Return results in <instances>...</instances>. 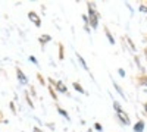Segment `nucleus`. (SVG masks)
<instances>
[{
    "instance_id": "1",
    "label": "nucleus",
    "mask_w": 147,
    "mask_h": 132,
    "mask_svg": "<svg viewBox=\"0 0 147 132\" xmlns=\"http://www.w3.org/2000/svg\"><path fill=\"white\" fill-rule=\"evenodd\" d=\"M90 7H91V9H90V13H88V15H90L91 27H93V28H97V23H99V21H97V12L93 9V6H91V5H90Z\"/></svg>"
},
{
    "instance_id": "2",
    "label": "nucleus",
    "mask_w": 147,
    "mask_h": 132,
    "mask_svg": "<svg viewBox=\"0 0 147 132\" xmlns=\"http://www.w3.org/2000/svg\"><path fill=\"white\" fill-rule=\"evenodd\" d=\"M28 18H30V19H31V21H32V22L35 23L37 27H40V25H41V22H40L38 16H37V15L34 13V12H30V13H28Z\"/></svg>"
},
{
    "instance_id": "3",
    "label": "nucleus",
    "mask_w": 147,
    "mask_h": 132,
    "mask_svg": "<svg viewBox=\"0 0 147 132\" xmlns=\"http://www.w3.org/2000/svg\"><path fill=\"white\" fill-rule=\"evenodd\" d=\"M118 115H119V117H121V121L124 122L125 125H129V119H128V116H127V115H125L124 112L121 110V112H118Z\"/></svg>"
},
{
    "instance_id": "4",
    "label": "nucleus",
    "mask_w": 147,
    "mask_h": 132,
    "mask_svg": "<svg viewBox=\"0 0 147 132\" xmlns=\"http://www.w3.org/2000/svg\"><path fill=\"white\" fill-rule=\"evenodd\" d=\"M143 129H144V122L143 121H140L136 126H134V131L136 132H143Z\"/></svg>"
},
{
    "instance_id": "5",
    "label": "nucleus",
    "mask_w": 147,
    "mask_h": 132,
    "mask_svg": "<svg viewBox=\"0 0 147 132\" xmlns=\"http://www.w3.org/2000/svg\"><path fill=\"white\" fill-rule=\"evenodd\" d=\"M16 75H18V79L21 81V84H27V78H25V75H24L19 69H18V74H16Z\"/></svg>"
},
{
    "instance_id": "6",
    "label": "nucleus",
    "mask_w": 147,
    "mask_h": 132,
    "mask_svg": "<svg viewBox=\"0 0 147 132\" xmlns=\"http://www.w3.org/2000/svg\"><path fill=\"white\" fill-rule=\"evenodd\" d=\"M56 85H57V90H59V91H62V92H66V87L63 85L62 82H57Z\"/></svg>"
},
{
    "instance_id": "7",
    "label": "nucleus",
    "mask_w": 147,
    "mask_h": 132,
    "mask_svg": "<svg viewBox=\"0 0 147 132\" xmlns=\"http://www.w3.org/2000/svg\"><path fill=\"white\" fill-rule=\"evenodd\" d=\"M74 88H75L77 91H80V92H84V90H82V87L80 85V84H77V82H75V84H74Z\"/></svg>"
},
{
    "instance_id": "8",
    "label": "nucleus",
    "mask_w": 147,
    "mask_h": 132,
    "mask_svg": "<svg viewBox=\"0 0 147 132\" xmlns=\"http://www.w3.org/2000/svg\"><path fill=\"white\" fill-rule=\"evenodd\" d=\"M78 59H80V62H81V65L84 66V69H85V70H88V66H87V65H85V62H84V59H82V57H81L80 54H78Z\"/></svg>"
},
{
    "instance_id": "9",
    "label": "nucleus",
    "mask_w": 147,
    "mask_h": 132,
    "mask_svg": "<svg viewBox=\"0 0 147 132\" xmlns=\"http://www.w3.org/2000/svg\"><path fill=\"white\" fill-rule=\"evenodd\" d=\"M59 113H60V115H62V116H65L66 119H69V116H68V113H66L65 110H62V109H59Z\"/></svg>"
},
{
    "instance_id": "10",
    "label": "nucleus",
    "mask_w": 147,
    "mask_h": 132,
    "mask_svg": "<svg viewBox=\"0 0 147 132\" xmlns=\"http://www.w3.org/2000/svg\"><path fill=\"white\" fill-rule=\"evenodd\" d=\"M115 88H116V90H118V91H119V94H121V95H122V97H124V92H122V90H121V88H119V85H118V84H115Z\"/></svg>"
},
{
    "instance_id": "11",
    "label": "nucleus",
    "mask_w": 147,
    "mask_h": 132,
    "mask_svg": "<svg viewBox=\"0 0 147 132\" xmlns=\"http://www.w3.org/2000/svg\"><path fill=\"white\" fill-rule=\"evenodd\" d=\"M106 34H107V37H109V41H110V43L113 44V43H115V40H113L112 37H110V34H109V31H107V29H106Z\"/></svg>"
},
{
    "instance_id": "12",
    "label": "nucleus",
    "mask_w": 147,
    "mask_h": 132,
    "mask_svg": "<svg viewBox=\"0 0 147 132\" xmlns=\"http://www.w3.org/2000/svg\"><path fill=\"white\" fill-rule=\"evenodd\" d=\"M49 40H50V37H49V35H44V38H43V40H40V41L46 43V41H49Z\"/></svg>"
},
{
    "instance_id": "13",
    "label": "nucleus",
    "mask_w": 147,
    "mask_h": 132,
    "mask_svg": "<svg viewBox=\"0 0 147 132\" xmlns=\"http://www.w3.org/2000/svg\"><path fill=\"white\" fill-rule=\"evenodd\" d=\"M96 129L97 131H102V125L100 123H96Z\"/></svg>"
},
{
    "instance_id": "14",
    "label": "nucleus",
    "mask_w": 147,
    "mask_h": 132,
    "mask_svg": "<svg viewBox=\"0 0 147 132\" xmlns=\"http://www.w3.org/2000/svg\"><path fill=\"white\" fill-rule=\"evenodd\" d=\"M119 75H121V76H125V72H124V69H119Z\"/></svg>"
},
{
    "instance_id": "15",
    "label": "nucleus",
    "mask_w": 147,
    "mask_h": 132,
    "mask_svg": "<svg viewBox=\"0 0 147 132\" xmlns=\"http://www.w3.org/2000/svg\"><path fill=\"white\" fill-rule=\"evenodd\" d=\"M30 60H31V62H32V63H37V60H35V57H32V56H31V57H30Z\"/></svg>"
},
{
    "instance_id": "16",
    "label": "nucleus",
    "mask_w": 147,
    "mask_h": 132,
    "mask_svg": "<svg viewBox=\"0 0 147 132\" xmlns=\"http://www.w3.org/2000/svg\"><path fill=\"white\" fill-rule=\"evenodd\" d=\"M34 132H40V129H34Z\"/></svg>"
},
{
    "instance_id": "17",
    "label": "nucleus",
    "mask_w": 147,
    "mask_h": 132,
    "mask_svg": "<svg viewBox=\"0 0 147 132\" xmlns=\"http://www.w3.org/2000/svg\"><path fill=\"white\" fill-rule=\"evenodd\" d=\"M146 110H147V104H146Z\"/></svg>"
}]
</instances>
